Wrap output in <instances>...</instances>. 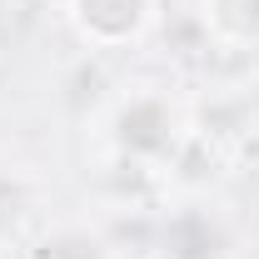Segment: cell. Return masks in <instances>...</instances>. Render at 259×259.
<instances>
[{
  "mask_svg": "<svg viewBox=\"0 0 259 259\" xmlns=\"http://www.w3.org/2000/svg\"><path fill=\"white\" fill-rule=\"evenodd\" d=\"M30 259H110V244L100 234H90L85 225H60L50 234H40Z\"/></svg>",
  "mask_w": 259,
  "mask_h": 259,
  "instance_id": "cell-5",
  "label": "cell"
},
{
  "mask_svg": "<svg viewBox=\"0 0 259 259\" xmlns=\"http://www.w3.org/2000/svg\"><path fill=\"white\" fill-rule=\"evenodd\" d=\"M229 244H234V229H229V220L220 214L214 199L190 194L175 209H164L160 254H169V259H225Z\"/></svg>",
  "mask_w": 259,
  "mask_h": 259,
  "instance_id": "cell-3",
  "label": "cell"
},
{
  "mask_svg": "<svg viewBox=\"0 0 259 259\" xmlns=\"http://www.w3.org/2000/svg\"><path fill=\"white\" fill-rule=\"evenodd\" d=\"M199 25L225 50H259V0H199Z\"/></svg>",
  "mask_w": 259,
  "mask_h": 259,
  "instance_id": "cell-4",
  "label": "cell"
},
{
  "mask_svg": "<svg viewBox=\"0 0 259 259\" xmlns=\"http://www.w3.org/2000/svg\"><path fill=\"white\" fill-rule=\"evenodd\" d=\"M65 20L90 50H130L160 25V0H65Z\"/></svg>",
  "mask_w": 259,
  "mask_h": 259,
  "instance_id": "cell-2",
  "label": "cell"
},
{
  "mask_svg": "<svg viewBox=\"0 0 259 259\" xmlns=\"http://www.w3.org/2000/svg\"><path fill=\"white\" fill-rule=\"evenodd\" d=\"M185 135H190V125H185L180 105L164 90H155V85H140V90L120 95L110 105V115H105L110 155L145 160V164H160V169H169V160H175Z\"/></svg>",
  "mask_w": 259,
  "mask_h": 259,
  "instance_id": "cell-1",
  "label": "cell"
},
{
  "mask_svg": "<svg viewBox=\"0 0 259 259\" xmlns=\"http://www.w3.org/2000/svg\"><path fill=\"white\" fill-rule=\"evenodd\" d=\"M135 259H169V254H160V249H145V254H135Z\"/></svg>",
  "mask_w": 259,
  "mask_h": 259,
  "instance_id": "cell-6",
  "label": "cell"
}]
</instances>
